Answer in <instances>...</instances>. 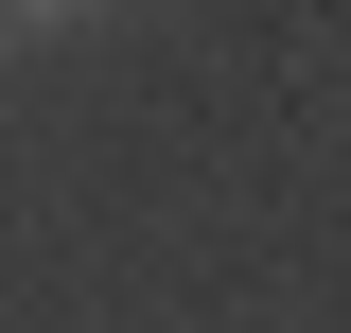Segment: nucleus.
Wrapping results in <instances>:
<instances>
[{
	"mask_svg": "<svg viewBox=\"0 0 351 333\" xmlns=\"http://www.w3.org/2000/svg\"><path fill=\"white\" fill-rule=\"evenodd\" d=\"M18 18H53V0H18Z\"/></svg>",
	"mask_w": 351,
	"mask_h": 333,
	"instance_id": "obj_1",
	"label": "nucleus"
}]
</instances>
